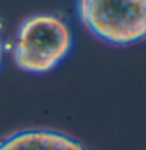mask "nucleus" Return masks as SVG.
I'll return each mask as SVG.
<instances>
[{
    "instance_id": "nucleus-1",
    "label": "nucleus",
    "mask_w": 146,
    "mask_h": 150,
    "mask_svg": "<svg viewBox=\"0 0 146 150\" xmlns=\"http://www.w3.org/2000/svg\"><path fill=\"white\" fill-rule=\"evenodd\" d=\"M72 49L69 25L57 14H35L17 28L13 58L19 69L30 74L54 70Z\"/></svg>"
},
{
    "instance_id": "nucleus-2",
    "label": "nucleus",
    "mask_w": 146,
    "mask_h": 150,
    "mask_svg": "<svg viewBox=\"0 0 146 150\" xmlns=\"http://www.w3.org/2000/svg\"><path fill=\"white\" fill-rule=\"evenodd\" d=\"M77 14L89 33L112 45L146 39V0H77Z\"/></svg>"
},
{
    "instance_id": "nucleus-3",
    "label": "nucleus",
    "mask_w": 146,
    "mask_h": 150,
    "mask_svg": "<svg viewBox=\"0 0 146 150\" xmlns=\"http://www.w3.org/2000/svg\"><path fill=\"white\" fill-rule=\"evenodd\" d=\"M0 150H87L77 139L54 130H24L0 141Z\"/></svg>"
},
{
    "instance_id": "nucleus-4",
    "label": "nucleus",
    "mask_w": 146,
    "mask_h": 150,
    "mask_svg": "<svg viewBox=\"0 0 146 150\" xmlns=\"http://www.w3.org/2000/svg\"><path fill=\"white\" fill-rule=\"evenodd\" d=\"M0 63H2V41H0Z\"/></svg>"
}]
</instances>
